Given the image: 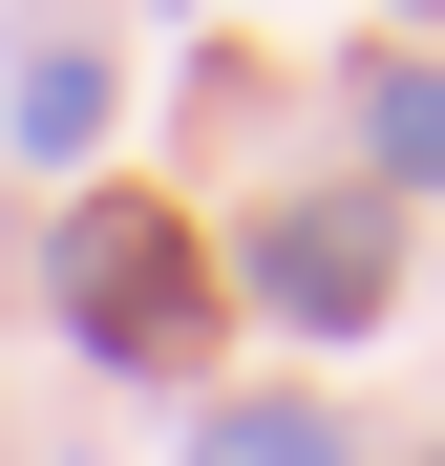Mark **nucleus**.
Listing matches in <instances>:
<instances>
[{"label": "nucleus", "instance_id": "obj_1", "mask_svg": "<svg viewBox=\"0 0 445 466\" xmlns=\"http://www.w3.org/2000/svg\"><path fill=\"white\" fill-rule=\"evenodd\" d=\"M43 319L86 339L106 381H191V339H212L191 212H170V191H64V212H43Z\"/></svg>", "mask_w": 445, "mask_h": 466}, {"label": "nucleus", "instance_id": "obj_2", "mask_svg": "<svg viewBox=\"0 0 445 466\" xmlns=\"http://www.w3.org/2000/svg\"><path fill=\"white\" fill-rule=\"evenodd\" d=\"M234 297H255L276 339H382L403 319V212L382 191H276L234 233Z\"/></svg>", "mask_w": 445, "mask_h": 466}, {"label": "nucleus", "instance_id": "obj_3", "mask_svg": "<svg viewBox=\"0 0 445 466\" xmlns=\"http://www.w3.org/2000/svg\"><path fill=\"white\" fill-rule=\"evenodd\" d=\"M191 466H360V445H339V403L255 381V403H191Z\"/></svg>", "mask_w": 445, "mask_h": 466}, {"label": "nucleus", "instance_id": "obj_4", "mask_svg": "<svg viewBox=\"0 0 445 466\" xmlns=\"http://www.w3.org/2000/svg\"><path fill=\"white\" fill-rule=\"evenodd\" d=\"M360 170H382V191H445V64H360Z\"/></svg>", "mask_w": 445, "mask_h": 466}, {"label": "nucleus", "instance_id": "obj_5", "mask_svg": "<svg viewBox=\"0 0 445 466\" xmlns=\"http://www.w3.org/2000/svg\"><path fill=\"white\" fill-rule=\"evenodd\" d=\"M22 148H106V64H86V43L22 64Z\"/></svg>", "mask_w": 445, "mask_h": 466}]
</instances>
